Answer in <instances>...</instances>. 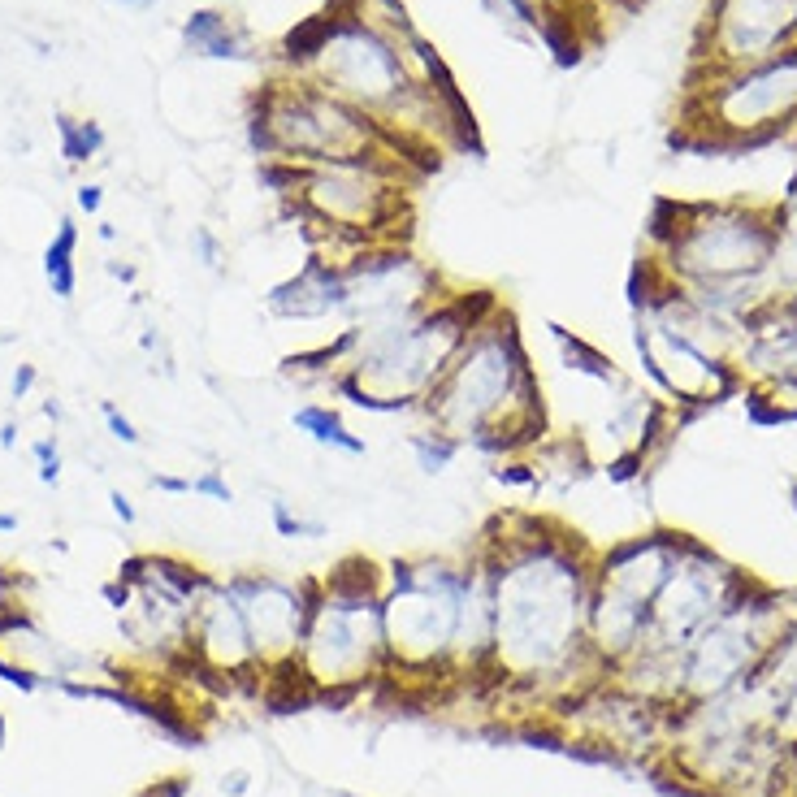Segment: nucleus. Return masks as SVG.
Listing matches in <instances>:
<instances>
[{
  "label": "nucleus",
  "mask_w": 797,
  "mask_h": 797,
  "mask_svg": "<svg viewBox=\"0 0 797 797\" xmlns=\"http://www.w3.org/2000/svg\"><path fill=\"white\" fill-rule=\"evenodd\" d=\"M494 581L490 681L529 689L564 685L590 650L594 551L581 533L538 512H499L477 533ZM598 663V659H594Z\"/></svg>",
  "instance_id": "obj_1"
},
{
  "label": "nucleus",
  "mask_w": 797,
  "mask_h": 797,
  "mask_svg": "<svg viewBox=\"0 0 797 797\" xmlns=\"http://www.w3.org/2000/svg\"><path fill=\"white\" fill-rule=\"evenodd\" d=\"M494 304L490 291H442L416 312L343 325L334 343L286 360V373L325 382L334 399L373 416L421 412L468 330Z\"/></svg>",
  "instance_id": "obj_2"
},
{
  "label": "nucleus",
  "mask_w": 797,
  "mask_h": 797,
  "mask_svg": "<svg viewBox=\"0 0 797 797\" xmlns=\"http://www.w3.org/2000/svg\"><path fill=\"white\" fill-rule=\"evenodd\" d=\"M425 425L442 429L464 451L481 455H529L546 434L542 382L529 360L520 321L503 304L481 317L447 373L421 403Z\"/></svg>",
  "instance_id": "obj_3"
},
{
  "label": "nucleus",
  "mask_w": 797,
  "mask_h": 797,
  "mask_svg": "<svg viewBox=\"0 0 797 797\" xmlns=\"http://www.w3.org/2000/svg\"><path fill=\"white\" fill-rule=\"evenodd\" d=\"M377 676H386L382 564L351 555L334 572L312 577L295 681L317 698H338L356 694Z\"/></svg>",
  "instance_id": "obj_4"
},
{
  "label": "nucleus",
  "mask_w": 797,
  "mask_h": 797,
  "mask_svg": "<svg viewBox=\"0 0 797 797\" xmlns=\"http://www.w3.org/2000/svg\"><path fill=\"white\" fill-rule=\"evenodd\" d=\"M468 559L403 555L382 564L386 676L451 681Z\"/></svg>",
  "instance_id": "obj_5"
},
{
  "label": "nucleus",
  "mask_w": 797,
  "mask_h": 797,
  "mask_svg": "<svg viewBox=\"0 0 797 797\" xmlns=\"http://www.w3.org/2000/svg\"><path fill=\"white\" fill-rule=\"evenodd\" d=\"M672 226L655 221L659 256L650 260L676 286L767 282L776 256V208L759 204H663Z\"/></svg>",
  "instance_id": "obj_6"
},
{
  "label": "nucleus",
  "mask_w": 797,
  "mask_h": 797,
  "mask_svg": "<svg viewBox=\"0 0 797 797\" xmlns=\"http://www.w3.org/2000/svg\"><path fill=\"white\" fill-rule=\"evenodd\" d=\"M702 126L711 143L724 148H754L797 126V44L780 57H767L746 70L720 74L702 104Z\"/></svg>",
  "instance_id": "obj_7"
},
{
  "label": "nucleus",
  "mask_w": 797,
  "mask_h": 797,
  "mask_svg": "<svg viewBox=\"0 0 797 797\" xmlns=\"http://www.w3.org/2000/svg\"><path fill=\"white\" fill-rule=\"evenodd\" d=\"M746 590L741 572H733L720 555H711L707 546H698L694 538H685V551L676 559V568L668 572L663 590L650 607V633L642 655L672 659L681 663L685 646Z\"/></svg>",
  "instance_id": "obj_8"
},
{
  "label": "nucleus",
  "mask_w": 797,
  "mask_h": 797,
  "mask_svg": "<svg viewBox=\"0 0 797 797\" xmlns=\"http://www.w3.org/2000/svg\"><path fill=\"white\" fill-rule=\"evenodd\" d=\"M226 590L234 594V603H239L247 620V633H252V646L260 659V676H269V681L295 676V655L308 624L312 577L282 581L273 572H234V577H226Z\"/></svg>",
  "instance_id": "obj_9"
},
{
  "label": "nucleus",
  "mask_w": 797,
  "mask_h": 797,
  "mask_svg": "<svg viewBox=\"0 0 797 797\" xmlns=\"http://www.w3.org/2000/svg\"><path fill=\"white\" fill-rule=\"evenodd\" d=\"M797 44V0H715L711 70L733 74Z\"/></svg>",
  "instance_id": "obj_10"
},
{
  "label": "nucleus",
  "mask_w": 797,
  "mask_h": 797,
  "mask_svg": "<svg viewBox=\"0 0 797 797\" xmlns=\"http://www.w3.org/2000/svg\"><path fill=\"white\" fill-rule=\"evenodd\" d=\"M187 655H195V663L208 668L213 676H234V681L260 672L252 633H247V620H243L239 603H234V594L226 590V581L208 585V594L200 598V607H195Z\"/></svg>",
  "instance_id": "obj_11"
},
{
  "label": "nucleus",
  "mask_w": 797,
  "mask_h": 797,
  "mask_svg": "<svg viewBox=\"0 0 797 797\" xmlns=\"http://www.w3.org/2000/svg\"><path fill=\"white\" fill-rule=\"evenodd\" d=\"M265 308L278 321H330L347 317V273L343 260L312 252L291 278L265 291Z\"/></svg>",
  "instance_id": "obj_12"
},
{
  "label": "nucleus",
  "mask_w": 797,
  "mask_h": 797,
  "mask_svg": "<svg viewBox=\"0 0 797 797\" xmlns=\"http://www.w3.org/2000/svg\"><path fill=\"white\" fill-rule=\"evenodd\" d=\"M291 429H295V434H304L308 442H317L321 451L351 455V460H364V455H369V442L347 425V416L338 412L334 403H321V399L299 403V408L291 412Z\"/></svg>",
  "instance_id": "obj_13"
},
{
  "label": "nucleus",
  "mask_w": 797,
  "mask_h": 797,
  "mask_svg": "<svg viewBox=\"0 0 797 797\" xmlns=\"http://www.w3.org/2000/svg\"><path fill=\"white\" fill-rule=\"evenodd\" d=\"M182 39H187V48L200 52V57H217V61H243L247 57V39L239 35V26L217 9L191 13L187 26H182Z\"/></svg>",
  "instance_id": "obj_14"
},
{
  "label": "nucleus",
  "mask_w": 797,
  "mask_h": 797,
  "mask_svg": "<svg viewBox=\"0 0 797 797\" xmlns=\"http://www.w3.org/2000/svg\"><path fill=\"white\" fill-rule=\"evenodd\" d=\"M74 247H78V226L74 221H61L57 234H52V243L44 247V278H48L57 299H74V286H78Z\"/></svg>",
  "instance_id": "obj_15"
},
{
  "label": "nucleus",
  "mask_w": 797,
  "mask_h": 797,
  "mask_svg": "<svg viewBox=\"0 0 797 797\" xmlns=\"http://www.w3.org/2000/svg\"><path fill=\"white\" fill-rule=\"evenodd\" d=\"M408 451H412L416 468H421V473H429V477L447 473V468H451V464L464 455V447H460V442H455V438H447V434H442V429H434V425L416 429V434L408 438Z\"/></svg>",
  "instance_id": "obj_16"
},
{
  "label": "nucleus",
  "mask_w": 797,
  "mask_h": 797,
  "mask_svg": "<svg viewBox=\"0 0 797 797\" xmlns=\"http://www.w3.org/2000/svg\"><path fill=\"white\" fill-rule=\"evenodd\" d=\"M759 672L780 698H785L789 689H797V624H793V629H780L772 655H767V663Z\"/></svg>",
  "instance_id": "obj_17"
},
{
  "label": "nucleus",
  "mask_w": 797,
  "mask_h": 797,
  "mask_svg": "<svg viewBox=\"0 0 797 797\" xmlns=\"http://www.w3.org/2000/svg\"><path fill=\"white\" fill-rule=\"evenodd\" d=\"M57 130H61V156L70 165H83L91 161L100 148H104V130L96 122H74V117H57Z\"/></svg>",
  "instance_id": "obj_18"
},
{
  "label": "nucleus",
  "mask_w": 797,
  "mask_h": 797,
  "mask_svg": "<svg viewBox=\"0 0 797 797\" xmlns=\"http://www.w3.org/2000/svg\"><path fill=\"white\" fill-rule=\"evenodd\" d=\"M269 520H273V533H278V538H291V542H317V538H330V525H325V520H308V516H299L286 499H273V503H269Z\"/></svg>",
  "instance_id": "obj_19"
},
{
  "label": "nucleus",
  "mask_w": 797,
  "mask_h": 797,
  "mask_svg": "<svg viewBox=\"0 0 797 797\" xmlns=\"http://www.w3.org/2000/svg\"><path fill=\"white\" fill-rule=\"evenodd\" d=\"M191 494H200V499H213V503H234V490L221 468H204L200 477H191Z\"/></svg>",
  "instance_id": "obj_20"
},
{
  "label": "nucleus",
  "mask_w": 797,
  "mask_h": 797,
  "mask_svg": "<svg viewBox=\"0 0 797 797\" xmlns=\"http://www.w3.org/2000/svg\"><path fill=\"white\" fill-rule=\"evenodd\" d=\"M35 460H39V481H44V486H57V481H61V451H57V438H39V442H35Z\"/></svg>",
  "instance_id": "obj_21"
},
{
  "label": "nucleus",
  "mask_w": 797,
  "mask_h": 797,
  "mask_svg": "<svg viewBox=\"0 0 797 797\" xmlns=\"http://www.w3.org/2000/svg\"><path fill=\"white\" fill-rule=\"evenodd\" d=\"M100 412H104V425H109V434H113L117 442H126V447H135V442H139V429L130 425V416H122V412L113 408V403H104Z\"/></svg>",
  "instance_id": "obj_22"
},
{
  "label": "nucleus",
  "mask_w": 797,
  "mask_h": 797,
  "mask_svg": "<svg viewBox=\"0 0 797 797\" xmlns=\"http://www.w3.org/2000/svg\"><path fill=\"white\" fill-rule=\"evenodd\" d=\"M191 247L200 252V265L204 269H221V243L213 239V230H191Z\"/></svg>",
  "instance_id": "obj_23"
},
{
  "label": "nucleus",
  "mask_w": 797,
  "mask_h": 797,
  "mask_svg": "<svg viewBox=\"0 0 797 797\" xmlns=\"http://www.w3.org/2000/svg\"><path fill=\"white\" fill-rule=\"evenodd\" d=\"M152 490H165V494H191V477H169V473H152Z\"/></svg>",
  "instance_id": "obj_24"
},
{
  "label": "nucleus",
  "mask_w": 797,
  "mask_h": 797,
  "mask_svg": "<svg viewBox=\"0 0 797 797\" xmlns=\"http://www.w3.org/2000/svg\"><path fill=\"white\" fill-rule=\"evenodd\" d=\"M109 503H113V516L122 520V525H135V507H130V499H126L122 490H113V494H109Z\"/></svg>",
  "instance_id": "obj_25"
},
{
  "label": "nucleus",
  "mask_w": 797,
  "mask_h": 797,
  "mask_svg": "<svg viewBox=\"0 0 797 797\" xmlns=\"http://www.w3.org/2000/svg\"><path fill=\"white\" fill-rule=\"evenodd\" d=\"M35 386V369L31 364H22L18 373H13V399H26V390Z\"/></svg>",
  "instance_id": "obj_26"
},
{
  "label": "nucleus",
  "mask_w": 797,
  "mask_h": 797,
  "mask_svg": "<svg viewBox=\"0 0 797 797\" xmlns=\"http://www.w3.org/2000/svg\"><path fill=\"white\" fill-rule=\"evenodd\" d=\"M100 200H104L100 187H78V208H83V213H96Z\"/></svg>",
  "instance_id": "obj_27"
},
{
  "label": "nucleus",
  "mask_w": 797,
  "mask_h": 797,
  "mask_svg": "<svg viewBox=\"0 0 797 797\" xmlns=\"http://www.w3.org/2000/svg\"><path fill=\"white\" fill-rule=\"evenodd\" d=\"M13 442H18V429H13V425H0V447H13Z\"/></svg>",
  "instance_id": "obj_28"
},
{
  "label": "nucleus",
  "mask_w": 797,
  "mask_h": 797,
  "mask_svg": "<svg viewBox=\"0 0 797 797\" xmlns=\"http://www.w3.org/2000/svg\"><path fill=\"white\" fill-rule=\"evenodd\" d=\"M18 529V516H9V512H0V533H13Z\"/></svg>",
  "instance_id": "obj_29"
},
{
  "label": "nucleus",
  "mask_w": 797,
  "mask_h": 797,
  "mask_svg": "<svg viewBox=\"0 0 797 797\" xmlns=\"http://www.w3.org/2000/svg\"><path fill=\"white\" fill-rule=\"evenodd\" d=\"M122 5H130V9H152L156 0H122Z\"/></svg>",
  "instance_id": "obj_30"
},
{
  "label": "nucleus",
  "mask_w": 797,
  "mask_h": 797,
  "mask_svg": "<svg viewBox=\"0 0 797 797\" xmlns=\"http://www.w3.org/2000/svg\"><path fill=\"white\" fill-rule=\"evenodd\" d=\"M0 746H5V715H0Z\"/></svg>",
  "instance_id": "obj_31"
}]
</instances>
